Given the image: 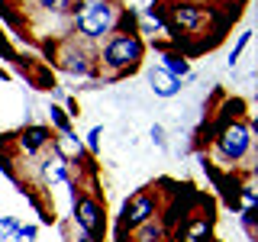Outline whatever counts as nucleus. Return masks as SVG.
Here are the masks:
<instances>
[{
    "mask_svg": "<svg viewBox=\"0 0 258 242\" xmlns=\"http://www.w3.org/2000/svg\"><path fill=\"white\" fill-rule=\"evenodd\" d=\"M119 10L110 4V0H84L78 4L75 10V29L84 39H97V36H107V32L116 26Z\"/></svg>",
    "mask_w": 258,
    "mask_h": 242,
    "instance_id": "f257e3e1",
    "label": "nucleus"
},
{
    "mask_svg": "<svg viewBox=\"0 0 258 242\" xmlns=\"http://www.w3.org/2000/svg\"><path fill=\"white\" fill-rule=\"evenodd\" d=\"M216 152H220L223 161H242L252 152V129L242 123L236 113L223 116L220 129H216Z\"/></svg>",
    "mask_w": 258,
    "mask_h": 242,
    "instance_id": "f03ea898",
    "label": "nucleus"
},
{
    "mask_svg": "<svg viewBox=\"0 0 258 242\" xmlns=\"http://www.w3.org/2000/svg\"><path fill=\"white\" fill-rule=\"evenodd\" d=\"M145 42L139 39V32H116L103 48V65L116 71H133L142 62Z\"/></svg>",
    "mask_w": 258,
    "mask_h": 242,
    "instance_id": "7ed1b4c3",
    "label": "nucleus"
},
{
    "mask_svg": "<svg viewBox=\"0 0 258 242\" xmlns=\"http://www.w3.org/2000/svg\"><path fill=\"white\" fill-rule=\"evenodd\" d=\"M75 223L84 236L100 239L103 236V207L91 194H75Z\"/></svg>",
    "mask_w": 258,
    "mask_h": 242,
    "instance_id": "20e7f679",
    "label": "nucleus"
},
{
    "mask_svg": "<svg viewBox=\"0 0 258 242\" xmlns=\"http://www.w3.org/2000/svg\"><path fill=\"white\" fill-rule=\"evenodd\" d=\"M155 216V197L152 194H133V197L126 200V207H123V216H119V226H129V229H136V226H142L145 220H152Z\"/></svg>",
    "mask_w": 258,
    "mask_h": 242,
    "instance_id": "39448f33",
    "label": "nucleus"
},
{
    "mask_svg": "<svg viewBox=\"0 0 258 242\" xmlns=\"http://www.w3.org/2000/svg\"><path fill=\"white\" fill-rule=\"evenodd\" d=\"M204 20H207V13L194 4H174L171 10H168V23L181 32H197L204 26Z\"/></svg>",
    "mask_w": 258,
    "mask_h": 242,
    "instance_id": "423d86ee",
    "label": "nucleus"
},
{
    "mask_svg": "<svg viewBox=\"0 0 258 242\" xmlns=\"http://www.w3.org/2000/svg\"><path fill=\"white\" fill-rule=\"evenodd\" d=\"M210 236H213V216H200L194 213L184 220V226L177 229V242H210Z\"/></svg>",
    "mask_w": 258,
    "mask_h": 242,
    "instance_id": "0eeeda50",
    "label": "nucleus"
},
{
    "mask_svg": "<svg viewBox=\"0 0 258 242\" xmlns=\"http://www.w3.org/2000/svg\"><path fill=\"white\" fill-rule=\"evenodd\" d=\"M149 87L155 91V97H174L177 91H181V81H177L174 75H168L161 65H155V68L149 71Z\"/></svg>",
    "mask_w": 258,
    "mask_h": 242,
    "instance_id": "6e6552de",
    "label": "nucleus"
},
{
    "mask_svg": "<svg viewBox=\"0 0 258 242\" xmlns=\"http://www.w3.org/2000/svg\"><path fill=\"white\" fill-rule=\"evenodd\" d=\"M52 142V133H48V126H29L20 133V149L26 152V155H32V152L45 149V145Z\"/></svg>",
    "mask_w": 258,
    "mask_h": 242,
    "instance_id": "1a4fd4ad",
    "label": "nucleus"
},
{
    "mask_svg": "<svg viewBox=\"0 0 258 242\" xmlns=\"http://www.w3.org/2000/svg\"><path fill=\"white\" fill-rule=\"evenodd\" d=\"M42 181H45V184L68 181V161H64L58 152H52V158L42 161Z\"/></svg>",
    "mask_w": 258,
    "mask_h": 242,
    "instance_id": "9d476101",
    "label": "nucleus"
},
{
    "mask_svg": "<svg viewBox=\"0 0 258 242\" xmlns=\"http://www.w3.org/2000/svg\"><path fill=\"white\" fill-rule=\"evenodd\" d=\"M161 68H165V71H168V75H174L177 81H181V78H187V75H190V68H187V58H184V55H181V52H168V55H165V58H161Z\"/></svg>",
    "mask_w": 258,
    "mask_h": 242,
    "instance_id": "9b49d317",
    "label": "nucleus"
},
{
    "mask_svg": "<svg viewBox=\"0 0 258 242\" xmlns=\"http://www.w3.org/2000/svg\"><path fill=\"white\" fill-rule=\"evenodd\" d=\"M136 236H133V242H161V236H165V229H161V223H155V220H145L142 226H136Z\"/></svg>",
    "mask_w": 258,
    "mask_h": 242,
    "instance_id": "f8f14e48",
    "label": "nucleus"
},
{
    "mask_svg": "<svg viewBox=\"0 0 258 242\" xmlns=\"http://www.w3.org/2000/svg\"><path fill=\"white\" fill-rule=\"evenodd\" d=\"M20 220H16V216H0V242H10L13 239V232L20 229Z\"/></svg>",
    "mask_w": 258,
    "mask_h": 242,
    "instance_id": "ddd939ff",
    "label": "nucleus"
},
{
    "mask_svg": "<svg viewBox=\"0 0 258 242\" xmlns=\"http://www.w3.org/2000/svg\"><path fill=\"white\" fill-rule=\"evenodd\" d=\"M36 239H39V226H32V223H29V226H20V229L13 232V239H10V242H36Z\"/></svg>",
    "mask_w": 258,
    "mask_h": 242,
    "instance_id": "4468645a",
    "label": "nucleus"
},
{
    "mask_svg": "<svg viewBox=\"0 0 258 242\" xmlns=\"http://www.w3.org/2000/svg\"><path fill=\"white\" fill-rule=\"evenodd\" d=\"M52 123L58 126V133H61V136H68V133H71V123H68V116H64V110H61V107H52Z\"/></svg>",
    "mask_w": 258,
    "mask_h": 242,
    "instance_id": "2eb2a0df",
    "label": "nucleus"
},
{
    "mask_svg": "<svg viewBox=\"0 0 258 242\" xmlns=\"http://www.w3.org/2000/svg\"><path fill=\"white\" fill-rule=\"evenodd\" d=\"M248 36H252V32H242V36H239V45L229 52V68H236V65H239V55L245 52V45H248Z\"/></svg>",
    "mask_w": 258,
    "mask_h": 242,
    "instance_id": "dca6fc26",
    "label": "nucleus"
},
{
    "mask_svg": "<svg viewBox=\"0 0 258 242\" xmlns=\"http://www.w3.org/2000/svg\"><path fill=\"white\" fill-rule=\"evenodd\" d=\"M100 136H103V129H100V126H94L91 133H87V149H91V152L100 149Z\"/></svg>",
    "mask_w": 258,
    "mask_h": 242,
    "instance_id": "f3484780",
    "label": "nucleus"
},
{
    "mask_svg": "<svg viewBox=\"0 0 258 242\" xmlns=\"http://www.w3.org/2000/svg\"><path fill=\"white\" fill-rule=\"evenodd\" d=\"M152 139L161 145V142H165V129H161V126H152Z\"/></svg>",
    "mask_w": 258,
    "mask_h": 242,
    "instance_id": "a211bd4d",
    "label": "nucleus"
},
{
    "mask_svg": "<svg viewBox=\"0 0 258 242\" xmlns=\"http://www.w3.org/2000/svg\"><path fill=\"white\" fill-rule=\"evenodd\" d=\"M0 48H4V36H0Z\"/></svg>",
    "mask_w": 258,
    "mask_h": 242,
    "instance_id": "6ab92c4d",
    "label": "nucleus"
}]
</instances>
